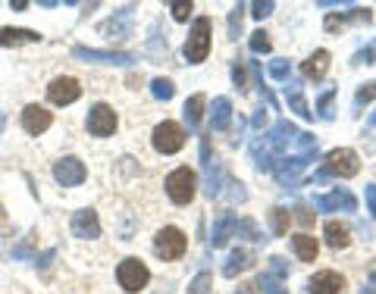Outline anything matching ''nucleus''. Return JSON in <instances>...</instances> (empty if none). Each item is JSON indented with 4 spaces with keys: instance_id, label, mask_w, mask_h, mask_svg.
<instances>
[{
    "instance_id": "c03bdc74",
    "label": "nucleus",
    "mask_w": 376,
    "mask_h": 294,
    "mask_svg": "<svg viewBox=\"0 0 376 294\" xmlns=\"http://www.w3.org/2000/svg\"><path fill=\"white\" fill-rule=\"evenodd\" d=\"M354 66H370V63H373V47H363L361 54H354Z\"/></svg>"
},
{
    "instance_id": "a18cd8bd",
    "label": "nucleus",
    "mask_w": 376,
    "mask_h": 294,
    "mask_svg": "<svg viewBox=\"0 0 376 294\" xmlns=\"http://www.w3.org/2000/svg\"><path fill=\"white\" fill-rule=\"evenodd\" d=\"M232 81H235L238 91H244V66L235 60V66H232Z\"/></svg>"
},
{
    "instance_id": "0eeeda50",
    "label": "nucleus",
    "mask_w": 376,
    "mask_h": 294,
    "mask_svg": "<svg viewBox=\"0 0 376 294\" xmlns=\"http://www.w3.org/2000/svg\"><path fill=\"white\" fill-rule=\"evenodd\" d=\"M54 179L60 181L63 188H75L88 179V169L79 156H63V160L54 163Z\"/></svg>"
},
{
    "instance_id": "de8ad7c7",
    "label": "nucleus",
    "mask_w": 376,
    "mask_h": 294,
    "mask_svg": "<svg viewBox=\"0 0 376 294\" xmlns=\"http://www.w3.org/2000/svg\"><path fill=\"white\" fill-rule=\"evenodd\" d=\"M295 213H298V222H301V225H313L311 210H304V206H298V210H295Z\"/></svg>"
},
{
    "instance_id": "4be33fe9",
    "label": "nucleus",
    "mask_w": 376,
    "mask_h": 294,
    "mask_svg": "<svg viewBox=\"0 0 376 294\" xmlns=\"http://www.w3.org/2000/svg\"><path fill=\"white\" fill-rule=\"evenodd\" d=\"M204 106H207V97L204 94H191V97L185 100V110H182V116H185V122H188V129H198L201 125V119H204Z\"/></svg>"
},
{
    "instance_id": "49530a36",
    "label": "nucleus",
    "mask_w": 376,
    "mask_h": 294,
    "mask_svg": "<svg viewBox=\"0 0 376 294\" xmlns=\"http://www.w3.org/2000/svg\"><path fill=\"white\" fill-rule=\"evenodd\" d=\"M267 119H269V110H257L254 119H251V125H254V129H263V125H267Z\"/></svg>"
},
{
    "instance_id": "09e8293b",
    "label": "nucleus",
    "mask_w": 376,
    "mask_h": 294,
    "mask_svg": "<svg viewBox=\"0 0 376 294\" xmlns=\"http://www.w3.org/2000/svg\"><path fill=\"white\" fill-rule=\"evenodd\" d=\"M361 294H376V285H367V288H361Z\"/></svg>"
},
{
    "instance_id": "f8f14e48",
    "label": "nucleus",
    "mask_w": 376,
    "mask_h": 294,
    "mask_svg": "<svg viewBox=\"0 0 376 294\" xmlns=\"http://www.w3.org/2000/svg\"><path fill=\"white\" fill-rule=\"evenodd\" d=\"M313 204H317V210H323V213H336V210L354 213V210H357V197L348 191V188H336V191H329V194H323V197H317Z\"/></svg>"
},
{
    "instance_id": "aec40b11",
    "label": "nucleus",
    "mask_w": 376,
    "mask_h": 294,
    "mask_svg": "<svg viewBox=\"0 0 376 294\" xmlns=\"http://www.w3.org/2000/svg\"><path fill=\"white\" fill-rule=\"evenodd\" d=\"M326 69H329V50H317L313 56H307V63L301 66V72H304V79L320 81L326 75Z\"/></svg>"
},
{
    "instance_id": "1a4fd4ad",
    "label": "nucleus",
    "mask_w": 376,
    "mask_h": 294,
    "mask_svg": "<svg viewBox=\"0 0 376 294\" xmlns=\"http://www.w3.org/2000/svg\"><path fill=\"white\" fill-rule=\"evenodd\" d=\"M47 97H50V104H56V106H69L81 97V85L75 79H69V75H60V79H54L47 85Z\"/></svg>"
},
{
    "instance_id": "6e6552de",
    "label": "nucleus",
    "mask_w": 376,
    "mask_h": 294,
    "mask_svg": "<svg viewBox=\"0 0 376 294\" xmlns=\"http://www.w3.org/2000/svg\"><path fill=\"white\" fill-rule=\"evenodd\" d=\"M75 60L85 63H107V66H132L135 56L125 54V50H91V47H75L72 50Z\"/></svg>"
},
{
    "instance_id": "8fccbe9b",
    "label": "nucleus",
    "mask_w": 376,
    "mask_h": 294,
    "mask_svg": "<svg viewBox=\"0 0 376 294\" xmlns=\"http://www.w3.org/2000/svg\"><path fill=\"white\" fill-rule=\"evenodd\" d=\"M367 122H370V129H376V113H370V119H367Z\"/></svg>"
},
{
    "instance_id": "9d476101",
    "label": "nucleus",
    "mask_w": 376,
    "mask_h": 294,
    "mask_svg": "<svg viewBox=\"0 0 376 294\" xmlns=\"http://www.w3.org/2000/svg\"><path fill=\"white\" fill-rule=\"evenodd\" d=\"M88 131H91L94 138L113 135V131H116V113H113V106L94 104L91 113H88Z\"/></svg>"
},
{
    "instance_id": "e433bc0d",
    "label": "nucleus",
    "mask_w": 376,
    "mask_h": 294,
    "mask_svg": "<svg viewBox=\"0 0 376 294\" xmlns=\"http://www.w3.org/2000/svg\"><path fill=\"white\" fill-rule=\"evenodd\" d=\"M269 47H273V44H269L267 31H254V35H251V50H254V54H269Z\"/></svg>"
},
{
    "instance_id": "473e14b6",
    "label": "nucleus",
    "mask_w": 376,
    "mask_h": 294,
    "mask_svg": "<svg viewBox=\"0 0 376 294\" xmlns=\"http://www.w3.org/2000/svg\"><path fill=\"white\" fill-rule=\"evenodd\" d=\"M332 100H336V91H332V88L320 94V100H317V116L323 119V122H329L332 119Z\"/></svg>"
},
{
    "instance_id": "79ce46f5",
    "label": "nucleus",
    "mask_w": 376,
    "mask_h": 294,
    "mask_svg": "<svg viewBox=\"0 0 376 294\" xmlns=\"http://www.w3.org/2000/svg\"><path fill=\"white\" fill-rule=\"evenodd\" d=\"M229 188H232V191H229L232 200H238V204H244V200H248V191H244L242 181H229Z\"/></svg>"
},
{
    "instance_id": "5701e85b",
    "label": "nucleus",
    "mask_w": 376,
    "mask_h": 294,
    "mask_svg": "<svg viewBox=\"0 0 376 294\" xmlns=\"http://www.w3.org/2000/svg\"><path fill=\"white\" fill-rule=\"evenodd\" d=\"M41 41V35L31 28H0V47H16V44Z\"/></svg>"
},
{
    "instance_id": "58836bf2",
    "label": "nucleus",
    "mask_w": 376,
    "mask_h": 294,
    "mask_svg": "<svg viewBox=\"0 0 376 294\" xmlns=\"http://www.w3.org/2000/svg\"><path fill=\"white\" fill-rule=\"evenodd\" d=\"M370 100H376V81H370V85H363L361 91L354 94V110L363 104H370Z\"/></svg>"
},
{
    "instance_id": "39448f33",
    "label": "nucleus",
    "mask_w": 376,
    "mask_h": 294,
    "mask_svg": "<svg viewBox=\"0 0 376 294\" xmlns=\"http://www.w3.org/2000/svg\"><path fill=\"white\" fill-rule=\"evenodd\" d=\"M326 172L338 175V179H351V175L361 172V156L354 154L351 147H336L326 154Z\"/></svg>"
},
{
    "instance_id": "a19ab883",
    "label": "nucleus",
    "mask_w": 376,
    "mask_h": 294,
    "mask_svg": "<svg viewBox=\"0 0 376 294\" xmlns=\"http://www.w3.org/2000/svg\"><path fill=\"white\" fill-rule=\"evenodd\" d=\"M251 10H254V13H251V16H254V19H267L269 13L276 10V3H273V0H263V3H254V6H251Z\"/></svg>"
},
{
    "instance_id": "4c0bfd02",
    "label": "nucleus",
    "mask_w": 376,
    "mask_h": 294,
    "mask_svg": "<svg viewBox=\"0 0 376 294\" xmlns=\"http://www.w3.org/2000/svg\"><path fill=\"white\" fill-rule=\"evenodd\" d=\"M191 10H194V6L185 3V0H175V3H169V13H173L175 22H185V19L191 16Z\"/></svg>"
},
{
    "instance_id": "2eb2a0df",
    "label": "nucleus",
    "mask_w": 376,
    "mask_h": 294,
    "mask_svg": "<svg viewBox=\"0 0 376 294\" xmlns=\"http://www.w3.org/2000/svg\"><path fill=\"white\" fill-rule=\"evenodd\" d=\"M263 138H267V144L273 147V154H279V150H285L288 144H295V138H298V129H295L288 119H279V122H276Z\"/></svg>"
},
{
    "instance_id": "9b49d317",
    "label": "nucleus",
    "mask_w": 376,
    "mask_h": 294,
    "mask_svg": "<svg viewBox=\"0 0 376 294\" xmlns=\"http://www.w3.org/2000/svg\"><path fill=\"white\" fill-rule=\"evenodd\" d=\"M311 160H313V154H292V156H282L279 160V166L273 169L276 172V179L285 185V191H288V185H295V179H298L301 172H304L307 166H311Z\"/></svg>"
},
{
    "instance_id": "f3484780",
    "label": "nucleus",
    "mask_w": 376,
    "mask_h": 294,
    "mask_svg": "<svg viewBox=\"0 0 376 294\" xmlns=\"http://www.w3.org/2000/svg\"><path fill=\"white\" fill-rule=\"evenodd\" d=\"M373 19V13L367 10V6H351L348 13H342V16H336V13H329L326 16V31H338V28H345L348 22H370Z\"/></svg>"
},
{
    "instance_id": "b1692460",
    "label": "nucleus",
    "mask_w": 376,
    "mask_h": 294,
    "mask_svg": "<svg viewBox=\"0 0 376 294\" xmlns=\"http://www.w3.org/2000/svg\"><path fill=\"white\" fill-rule=\"evenodd\" d=\"M285 100H288V106H292V113H298L301 119H313V113H311V106H307L304 91H301L298 81H288V88H285Z\"/></svg>"
},
{
    "instance_id": "bb28decb",
    "label": "nucleus",
    "mask_w": 376,
    "mask_h": 294,
    "mask_svg": "<svg viewBox=\"0 0 376 294\" xmlns=\"http://www.w3.org/2000/svg\"><path fill=\"white\" fill-rule=\"evenodd\" d=\"M100 31L104 35H113V38H129V10H123L116 19H107V22H100Z\"/></svg>"
},
{
    "instance_id": "72a5a7b5",
    "label": "nucleus",
    "mask_w": 376,
    "mask_h": 294,
    "mask_svg": "<svg viewBox=\"0 0 376 294\" xmlns=\"http://www.w3.org/2000/svg\"><path fill=\"white\" fill-rule=\"evenodd\" d=\"M213 288V275L210 272H198L191 279V285H188V294H210Z\"/></svg>"
},
{
    "instance_id": "4468645a",
    "label": "nucleus",
    "mask_w": 376,
    "mask_h": 294,
    "mask_svg": "<svg viewBox=\"0 0 376 294\" xmlns=\"http://www.w3.org/2000/svg\"><path fill=\"white\" fill-rule=\"evenodd\" d=\"M50 122H54V116H50L44 106L29 104V106L22 110V129L29 131V135H44V131L50 129Z\"/></svg>"
},
{
    "instance_id": "37998d69",
    "label": "nucleus",
    "mask_w": 376,
    "mask_h": 294,
    "mask_svg": "<svg viewBox=\"0 0 376 294\" xmlns=\"http://www.w3.org/2000/svg\"><path fill=\"white\" fill-rule=\"evenodd\" d=\"M363 197H367V210H370V216L376 219V185H367V188H363Z\"/></svg>"
},
{
    "instance_id": "a211bd4d",
    "label": "nucleus",
    "mask_w": 376,
    "mask_h": 294,
    "mask_svg": "<svg viewBox=\"0 0 376 294\" xmlns=\"http://www.w3.org/2000/svg\"><path fill=\"white\" fill-rule=\"evenodd\" d=\"M251 263H254V254H251L248 247H238V250H232V254L226 256L223 275H226V279H235L238 272H244V269H251Z\"/></svg>"
},
{
    "instance_id": "412c9836",
    "label": "nucleus",
    "mask_w": 376,
    "mask_h": 294,
    "mask_svg": "<svg viewBox=\"0 0 376 294\" xmlns=\"http://www.w3.org/2000/svg\"><path fill=\"white\" fill-rule=\"evenodd\" d=\"M232 122V104L229 97H217L213 100V113H210V129L213 131H226Z\"/></svg>"
},
{
    "instance_id": "c85d7f7f",
    "label": "nucleus",
    "mask_w": 376,
    "mask_h": 294,
    "mask_svg": "<svg viewBox=\"0 0 376 294\" xmlns=\"http://www.w3.org/2000/svg\"><path fill=\"white\" fill-rule=\"evenodd\" d=\"M288 210L285 206H273V210H269V225H273V235H285L288 231Z\"/></svg>"
},
{
    "instance_id": "393cba45",
    "label": "nucleus",
    "mask_w": 376,
    "mask_h": 294,
    "mask_svg": "<svg viewBox=\"0 0 376 294\" xmlns=\"http://www.w3.org/2000/svg\"><path fill=\"white\" fill-rule=\"evenodd\" d=\"M323 235H326V244H329V247H336V250H338V247H348V244H351L348 225H345V222H336V219L323 225Z\"/></svg>"
},
{
    "instance_id": "c9c22d12",
    "label": "nucleus",
    "mask_w": 376,
    "mask_h": 294,
    "mask_svg": "<svg viewBox=\"0 0 376 294\" xmlns=\"http://www.w3.org/2000/svg\"><path fill=\"white\" fill-rule=\"evenodd\" d=\"M242 19H244V3H235L232 6V16H229V38L235 41L238 31H242Z\"/></svg>"
},
{
    "instance_id": "ddd939ff",
    "label": "nucleus",
    "mask_w": 376,
    "mask_h": 294,
    "mask_svg": "<svg viewBox=\"0 0 376 294\" xmlns=\"http://www.w3.org/2000/svg\"><path fill=\"white\" fill-rule=\"evenodd\" d=\"M307 294H345V275L323 269L307 281Z\"/></svg>"
},
{
    "instance_id": "423d86ee",
    "label": "nucleus",
    "mask_w": 376,
    "mask_h": 294,
    "mask_svg": "<svg viewBox=\"0 0 376 294\" xmlns=\"http://www.w3.org/2000/svg\"><path fill=\"white\" fill-rule=\"evenodd\" d=\"M154 150L157 154H179L182 150V144H185V131H182V125L179 122H160L154 129Z\"/></svg>"
},
{
    "instance_id": "dca6fc26",
    "label": "nucleus",
    "mask_w": 376,
    "mask_h": 294,
    "mask_svg": "<svg viewBox=\"0 0 376 294\" xmlns=\"http://www.w3.org/2000/svg\"><path fill=\"white\" fill-rule=\"evenodd\" d=\"M72 235L75 238H85V241H91V238L100 235V219L94 210H79L72 216Z\"/></svg>"
},
{
    "instance_id": "6ab92c4d",
    "label": "nucleus",
    "mask_w": 376,
    "mask_h": 294,
    "mask_svg": "<svg viewBox=\"0 0 376 294\" xmlns=\"http://www.w3.org/2000/svg\"><path fill=\"white\" fill-rule=\"evenodd\" d=\"M235 231V216H232L229 210L226 213H219V219L213 222V231H210V247L217 250V247H223L226 241H229V235Z\"/></svg>"
},
{
    "instance_id": "cd10ccee",
    "label": "nucleus",
    "mask_w": 376,
    "mask_h": 294,
    "mask_svg": "<svg viewBox=\"0 0 376 294\" xmlns=\"http://www.w3.org/2000/svg\"><path fill=\"white\" fill-rule=\"evenodd\" d=\"M204 169H207V188H204V191H207V197H217V194L219 191H223V169H219V163H204Z\"/></svg>"
},
{
    "instance_id": "f03ea898",
    "label": "nucleus",
    "mask_w": 376,
    "mask_h": 294,
    "mask_svg": "<svg viewBox=\"0 0 376 294\" xmlns=\"http://www.w3.org/2000/svg\"><path fill=\"white\" fill-rule=\"evenodd\" d=\"M198 191V175L191 172L188 166H179L166 175V194L173 204H188Z\"/></svg>"
},
{
    "instance_id": "ea45409f",
    "label": "nucleus",
    "mask_w": 376,
    "mask_h": 294,
    "mask_svg": "<svg viewBox=\"0 0 376 294\" xmlns=\"http://www.w3.org/2000/svg\"><path fill=\"white\" fill-rule=\"evenodd\" d=\"M269 275H276V279H285V275H288V263L282 260V256H269Z\"/></svg>"
},
{
    "instance_id": "2f4dec72",
    "label": "nucleus",
    "mask_w": 376,
    "mask_h": 294,
    "mask_svg": "<svg viewBox=\"0 0 376 294\" xmlns=\"http://www.w3.org/2000/svg\"><path fill=\"white\" fill-rule=\"evenodd\" d=\"M257 288H260L263 294H288V288H282V281L269 272H263L260 279H257Z\"/></svg>"
},
{
    "instance_id": "c756f323",
    "label": "nucleus",
    "mask_w": 376,
    "mask_h": 294,
    "mask_svg": "<svg viewBox=\"0 0 376 294\" xmlns=\"http://www.w3.org/2000/svg\"><path fill=\"white\" fill-rule=\"evenodd\" d=\"M150 94H154L157 100H173L175 85L169 79H154V81H150Z\"/></svg>"
},
{
    "instance_id": "f257e3e1",
    "label": "nucleus",
    "mask_w": 376,
    "mask_h": 294,
    "mask_svg": "<svg viewBox=\"0 0 376 294\" xmlns=\"http://www.w3.org/2000/svg\"><path fill=\"white\" fill-rule=\"evenodd\" d=\"M210 31H213V25L207 16L194 19L191 35L185 38V60L188 63H204L207 60V54H210Z\"/></svg>"
},
{
    "instance_id": "20e7f679",
    "label": "nucleus",
    "mask_w": 376,
    "mask_h": 294,
    "mask_svg": "<svg viewBox=\"0 0 376 294\" xmlns=\"http://www.w3.org/2000/svg\"><path fill=\"white\" fill-rule=\"evenodd\" d=\"M185 247H188L185 231L175 229V225L160 229L154 238V250H157V256H163V260H179V256L185 254Z\"/></svg>"
},
{
    "instance_id": "a878e982",
    "label": "nucleus",
    "mask_w": 376,
    "mask_h": 294,
    "mask_svg": "<svg viewBox=\"0 0 376 294\" xmlns=\"http://www.w3.org/2000/svg\"><path fill=\"white\" fill-rule=\"evenodd\" d=\"M292 247H295V254H298L304 263H313V260H317L320 244L313 241V238L307 235V231H301V235H295V238H292Z\"/></svg>"
},
{
    "instance_id": "603ef678",
    "label": "nucleus",
    "mask_w": 376,
    "mask_h": 294,
    "mask_svg": "<svg viewBox=\"0 0 376 294\" xmlns=\"http://www.w3.org/2000/svg\"><path fill=\"white\" fill-rule=\"evenodd\" d=\"M370 279H373V285H376V272H373V275H370Z\"/></svg>"
},
{
    "instance_id": "7c9ffc66",
    "label": "nucleus",
    "mask_w": 376,
    "mask_h": 294,
    "mask_svg": "<svg viewBox=\"0 0 376 294\" xmlns=\"http://www.w3.org/2000/svg\"><path fill=\"white\" fill-rule=\"evenodd\" d=\"M235 235L238 238H248V241H263V231L257 229V222H251V219L235 222Z\"/></svg>"
},
{
    "instance_id": "7ed1b4c3",
    "label": "nucleus",
    "mask_w": 376,
    "mask_h": 294,
    "mask_svg": "<svg viewBox=\"0 0 376 294\" xmlns=\"http://www.w3.org/2000/svg\"><path fill=\"white\" fill-rule=\"evenodd\" d=\"M116 279H119V288H123V291L138 294L150 281V272L138 256H125V260L116 266Z\"/></svg>"
},
{
    "instance_id": "3c124183",
    "label": "nucleus",
    "mask_w": 376,
    "mask_h": 294,
    "mask_svg": "<svg viewBox=\"0 0 376 294\" xmlns=\"http://www.w3.org/2000/svg\"><path fill=\"white\" fill-rule=\"evenodd\" d=\"M3 125H6V116H3V113H0V131H3Z\"/></svg>"
},
{
    "instance_id": "f704fd0d",
    "label": "nucleus",
    "mask_w": 376,
    "mask_h": 294,
    "mask_svg": "<svg viewBox=\"0 0 376 294\" xmlns=\"http://www.w3.org/2000/svg\"><path fill=\"white\" fill-rule=\"evenodd\" d=\"M269 75H273L276 81H288V75H292V63L288 60H269Z\"/></svg>"
}]
</instances>
